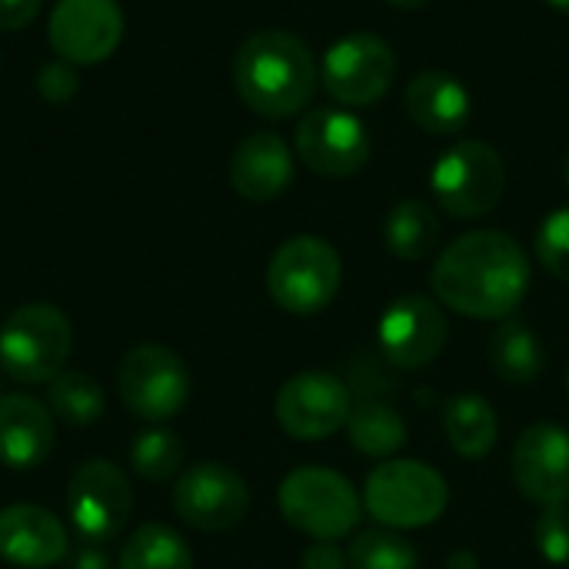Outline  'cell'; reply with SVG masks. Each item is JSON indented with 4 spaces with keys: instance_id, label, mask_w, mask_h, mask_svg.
Returning <instances> with one entry per match:
<instances>
[{
    "instance_id": "cell-29",
    "label": "cell",
    "mask_w": 569,
    "mask_h": 569,
    "mask_svg": "<svg viewBox=\"0 0 569 569\" xmlns=\"http://www.w3.org/2000/svg\"><path fill=\"white\" fill-rule=\"evenodd\" d=\"M537 260L557 280H569V207H557L537 230Z\"/></svg>"
},
{
    "instance_id": "cell-25",
    "label": "cell",
    "mask_w": 569,
    "mask_h": 569,
    "mask_svg": "<svg viewBox=\"0 0 569 569\" xmlns=\"http://www.w3.org/2000/svg\"><path fill=\"white\" fill-rule=\"evenodd\" d=\"M343 430H347V440H350L353 450H360L363 457H377V460L393 457L407 443V423L387 403H360V407H353Z\"/></svg>"
},
{
    "instance_id": "cell-4",
    "label": "cell",
    "mask_w": 569,
    "mask_h": 569,
    "mask_svg": "<svg viewBox=\"0 0 569 569\" xmlns=\"http://www.w3.org/2000/svg\"><path fill=\"white\" fill-rule=\"evenodd\" d=\"M447 480L423 460H387L363 483L367 513L393 530H420L443 517Z\"/></svg>"
},
{
    "instance_id": "cell-11",
    "label": "cell",
    "mask_w": 569,
    "mask_h": 569,
    "mask_svg": "<svg viewBox=\"0 0 569 569\" xmlns=\"http://www.w3.org/2000/svg\"><path fill=\"white\" fill-rule=\"evenodd\" d=\"M297 157L320 177H350L370 160L367 123L347 107H313L297 123Z\"/></svg>"
},
{
    "instance_id": "cell-26",
    "label": "cell",
    "mask_w": 569,
    "mask_h": 569,
    "mask_svg": "<svg viewBox=\"0 0 569 569\" xmlns=\"http://www.w3.org/2000/svg\"><path fill=\"white\" fill-rule=\"evenodd\" d=\"M50 413L67 427H87L103 413V390L90 373L63 370L50 383Z\"/></svg>"
},
{
    "instance_id": "cell-28",
    "label": "cell",
    "mask_w": 569,
    "mask_h": 569,
    "mask_svg": "<svg viewBox=\"0 0 569 569\" xmlns=\"http://www.w3.org/2000/svg\"><path fill=\"white\" fill-rule=\"evenodd\" d=\"M130 467L143 480H150V483L170 480L183 467V443H180V437L170 433V430H160V427L137 433L133 443H130Z\"/></svg>"
},
{
    "instance_id": "cell-36",
    "label": "cell",
    "mask_w": 569,
    "mask_h": 569,
    "mask_svg": "<svg viewBox=\"0 0 569 569\" xmlns=\"http://www.w3.org/2000/svg\"><path fill=\"white\" fill-rule=\"evenodd\" d=\"M387 3H393V7H400V10H420V7H427L430 0H387Z\"/></svg>"
},
{
    "instance_id": "cell-18",
    "label": "cell",
    "mask_w": 569,
    "mask_h": 569,
    "mask_svg": "<svg viewBox=\"0 0 569 569\" xmlns=\"http://www.w3.org/2000/svg\"><path fill=\"white\" fill-rule=\"evenodd\" d=\"M230 183L243 200H277L293 183V153L273 130H257L230 157Z\"/></svg>"
},
{
    "instance_id": "cell-12",
    "label": "cell",
    "mask_w": 569,
    "mask_h": 569,
    "mask_svg": "<svg viewBox=\"0 0 569 569\" xmlns=\"http://www.w3.org/2000/svg\"><path fill=\"white\" fill-rule=\"evenodd\" d=\"M353 410L350 387L323 370H303L290 377L273 403L277 423L293 440H327L330 433L343 430Z\"/></svg>"
},
{
    "instance_id": "cell-22",
    "label": "cell",
    "mask_w": 569,
    "mask_h": 569,
    "mask_svg": "<svg viewBox=\"0 0 569 569\" xmlns=\"http://www.w3.org/2000/svg\"><path fill=\"white\" fill-rule=\"evenodd\" d=\"M443 433L453 447L457 457L463 460H483L493 447H497V410L490 400H483L480 393H457L443 403Z\"/></svg>"
},
{
    "instance_id": "cell-20",
    "label": "cell",
    "mask_w": 569,
    "mask_h": 569,
    "mask_svg": "<svg viewBox=\"0 0 569 569\" xmlns=\"http://www.w3.org/2000/svg\"><path fill=\"white\" fill-rule=\"evenodd\" d=\"M403 107L410 120L433 133V137H453L470 123V90L447 70H420L410 77L403 90Z\"/></svg>"
},
{
    "instance_id": "cell-31",
    "label": "cell",
    "mask_w": 569,
    "mask_h": 569,
    "mask_svg": "<svg viewBox=\"0 0 569 569\" xmlns=\"http://www.w3.org/2000/svg\"><path fill=\"white\" fill-rule=\"evenodd\" d=\"M80 90V77H77V67L67 63V60H50L37 70V93L53 103V107H63L77 97Z\"/></svg>"
},
{
    "instance_id": "cell-7",
    "label": "cell",
    "mask_w": 569,
    "mask_h": 569,
    "mask_svg": "<svg viewBox=\"0 0 569 569\" xmlns=\"http://www.w3.org/2000/svg\"><path fill=\"white\" fill-rule=\"evenodd\" d=\"M430 187L440 210L457 220H477L500 203L507 167L497 147L483 140H460L437 157L430 170Z\"/></svg>"
},
{
    "instance_id": "cell-13",
    "label": "cell",
    "mask_w": 569,
    "mask_h": 569,
    "mask_svg": "<svg viewBox=\"0 0 569 569\" xmlns=\"http://www.w3.org/2000/svg\"><path fill=\"white\" fill-rule=\"evenodd\" d=\"M67 513L83 543H110L133 513L127 477L110 460H87L67 487Z\"/></svg>"
},
{
    "instance_id": "cell-9",
    "label": "cell",
    "mask_w": 569,
    "mask_h": 569,
    "mask_svg": "<svg viewBox=\"0 0 569 569\" xmlns=\"http://www.w3.org/2000/svg\"><path fill=\"white\" fill-rule=\"evenodd\" d=\"M117 390L123 407L150 423L177 417L190 400V370L187 363L160 343L133 347L117 370Z\"/></svg>"
},
{
    "instance_id": "cell-8",
    "label": "cell",
    "mask_w": 569,
    "mask_h": 569,
    "mask_svg": "<svg viewBox=\"0 0 569 569\" xmlns=\"http://www.w3.org/2000/svg\"><path fill=\"white\" fill-rule=\"evenodd\" d=\"M393 77H397L393 47L367 30L340 37L337 43H330V50L320 60V80L327 93L347 110L373 107L393 87Z\"/></svg>"
},
{
    "instance_id": "cell-34",
    "label": "cell",
    "mask_w": 569,
    "mask_h": 569,
    "mask_svg": "<svg viewBox=\"0 0 569 569\" xmlns=\"http://www.w3.org/2000/svg\"><path fill=\"white\" fill-rule=\"evenodd\" d=\"M70 569H113L110 567V553L103 543H80L73 560H70Z\"/></svg>"
},
{
    "instance_id": "cell-23",
    "label": "cell",
    "mask_w": 569,
    "mask_h": 569,
    "mask_svg": "<svg viewBox=\"0 0 569 569\" xmlns=\"http://www.w3.org/2000/svg\"><path fill=\"white\" fill-rule=\"evenodd\" d=\"M383 243L400 260H423L440 243V217L427 200H400L383 220Z\"/></svg>"
},
{
    "instance_id": "cell-17",
    "label": "cell",
    "mask_w": 569,
    "mask_h": 569,
    "mask_svg": "<svg viewBox=\"0 0 569 569\" xmlns=\"http://www.w3.org/2000/svg\"><path fill=\"white\" fill-rule=\"evenodd\" d=\"M70 550V537L63 523L37 507L13 503L0 510V560L17 569L57 567Z\"/></svg>"
},
{
    "instance_id": "cell-27",
    "label": "cell",
    "mask_w": 569,
    "mask_h": 569,
    "mask_svg": "<svg viewBox=\"0 0 569 569\" xmlns=\"http://www.w3.org/2000/svg\"><path fill=\"white\" fill-rule=\"evenodd\" d=\"M350 569H417V550L390 530H363L347 547Z\"/></svg>"
},
{
    "instance_id": "cell-33",
    "label": "cell",
    "mask_w": 569,
    "mask_h": 569,
    "mask_svg": "<svg viewBox=\"0 0 569 569\" xmlns=\"http://www.w3.org/2000/svg\"><path fill=\"white\" fill-rule=\"evenodd\" d=\"M43 0H0V30H23L37 20Z\"/></svg>"
},
{
    "instance_id": "cell-21",
    "label": "cell",
    "mask_w": 569,
    "mask_h": 569,
    "mask_svg": "<svg viewBox=\"0 0 569 569\" xmlns=\"http://www.w3.org/2000/svg\"><path fill=\"white\" fill-rule=\"evenodd\" d=\"M487 360H490V370L510 383V387H527L533 383L543 367H547V350H543V340L537 337V330L523 320H503L490 343H487Z\"/></svg>"
},
{
    "instance_id": "cell-35",
    "label": "cell",
    "mask_w": 569,
    "mask_h": 569,
    "mask_svg": "<svg viewBox=\"0 0 569 569\" xmlns=\"http://www.w3.org/2000/svg\"><path fill=\"white\" fill-rule=\"evenodd\" d=\"M447 569H477V557L473 553H453Z\"/></svg>"
},
{
    "instance_id": "cell-10",
    "label": "cell",
    "mask_w": 569,
    "mask_h": 569,
    "mask_svg": "<svg viewBox=\"0 0 569 569\" xmlns=\"http://www.w3.org/2000/svg\"><path fill=\"white\" fill-rule=\"evenodd\" d=\"M173 510L187 527L200 533H223L243 523L250 510V487L227 463L203 460L187 467L177 480Z\"/></svg>"
},
{
    "instance_id": "cell-2",
    "label": "cell",
    "mask_w": 569,
    "mask_h": 569,
    "mask_svg": "<svg viewBox=\"0 0 569 569\" xmlns=\"http://www.w3.org/2000/svg\"><path fill=\"white\" fill-rule=\"evenodd\" d=\"M320 83V67L310 47L290 30H257L233 57V87L240 100L267 117L283 120L300 113Z\"/></svg>"
},
{
    "instance_id": "cell-30",
    "label": "cell",
    "mask_w": 569,
    "mask_h": 569,
    "mask_svg": "<svg viewBox=\"0 0 569 569\" xmlns=\"http://www.w3.org/2000/svg\"><path fill=\"white\" fill-rule=\"evenodd\" d=\"M533 540H537V550L553 567H569V503L543 507V513L533 527Z\"/></svg>"
},
{
    "instance_id": "cell-16",
    "label": "cell",
    "mask_w": 569,
    "mask_h": 569,
    "mask_svg": "<svg viewBox=\"0 0 569 569\" xmlns=\"http://www.w3.org/2000/svg\"><path fill=\"white\" fill-rule=\"evenodd\" d=\"M513 480L540 507L569 503V430L557 423L527 427L513 447Z\"/></svg>"
},
{
    "instance_id": "cell-32",
    "label": "cell",
    "mask_w": 569,
    "mask_h": 569,
    "mask_svg": "<svg viewBox=\"0 0 569 569\" xmlns=\"http://www.w3.org/2000/svg\"><path fill=\"white\" fill-rule=\"evenodd\" d=\"M300 569H350L347 550H340L333 540H317L303 550Z\"/></svg>"
},
{
    "instance_id": "cell-15",
    "label": "cell",
    "mask_w": 569,
    "mask_h": 569,
    "mask_svg": "<svg viewBox=\"0 0 569 569\" xmlns=\"http://www.w3.org/2000/svg\"><path fill=\"white\" fill-rule=\"evenodd\" d=\"M447 317L437 307V300L423 297V293H407L397 297L377 327L380 337V353L400 367V370H423L430 367L443 347H447Z\"/></svg>"
},
{
    "instance_id": "cell-5",
    "label": "cell",
    "mask_w": 569,
    "mask_h": 569,
    "mask_svg": "<svg viewBox=\"0 0 569 569\" xmlns=\"http://www.w3.org/2000/svg\"><path fill=\"white\" fill-rule=\"evenodd\" d=\"M283 520L313 540H343L360 523V497L347 477L327 467H300L287 473L277 493Z\"/></svg>"
},
{
    "instance_id": "cell-19",
    "label": "cell",
    "mask_w": 569,
    "mask_h": 569,
    "mask_svg": "<svg viewBox=\"0 0 569 569\" xmlns=\"http://www.w3.org/2000/svg\"><path fill=\"white\" fill-rule=\"evenodd\" d=\"M53 450V413L27 393L0 397V463L37 470Z\"/></svg>"
},
{
    "instance_id": "cell-14",
    "label": "cell",
    "mask_w": 569,
    "mask_h": 569,
    "mask_svg": "<svg viewBox=\"0 0 569 569\" xmlns=\"http://www.w3.org/2000/svg\"><path fill=\"white\" fill-rule=\"evenodd\" d=\"M47 40L57 60L73 67L103 63L123 40V10L117 0H57Z\"/></svg>"
},
{
    "instance_id": "cell-1",
    "label": "cell",
    "mask_w": 569,
    "mask_h": 569,
    "mask_svg": "<svg viewBox=\"0 0 569 569\" xmlns=\"http://www.w3.org/2000/svg\"><path fill=\"white\" fill-rule=\"evenodd\" d=\"M533 280L523 247L500 230L457 237L433 263L430 283L443 307L473 320H507Z\"/></svg>"
},
{
    "instance_id": "cell-38",
    "label": "cell",
    "mask_w": 569,
    "mask_h": 569,
    "mask_svg": "<svg viewBox=\"0 0 569 569\" xmlns=\"http://www.w3.org/2000/svg\"><path fill=\"white\" fill-rule=\"evenodd\" d=\"M567 187H569V157H567Z\"/></svg>"
},
{
    "instance_id": "cell-37",
    "label": "cell",
    "mask_w": 569,
    "mask_h": 569,
    "mask_svg": "<svg viewBox=\"0 0 569 569\" xmlns=\"http://www.w3.org/2000/svg\"><path fill=\"white\" fill-rule=\"evenodd\" d=\"M550 7H557V10H563V13H569V0H547Z\"/></svg>"
},
{
    "instance_id": "cell-24",
    "label": "cell",
    "mask_w": 569,
    "mask_h": 569,
    "mask_svg": "<svg viewBox=\"0 0 569 569\" xmlns=\"http://www.w3.org/2000/svg\"><path fill=\"white\" fill-rule=\"evenodd\" d=\"M117 569H193V553L173 527L143 523L123 543Z\"/></svg>"
},
{
    "instance_id": "cell-3",
    "label": "cell",
    "mask_w": 569,
    "mask_h": 569,
    "mask_svg": "<svg viewBox=\"0 0 569 569\" xmlns=\"http://www.w3.org/2000/svg\"><path fill=\"white\" fill-rule=\"evenodd\" d=\"M73 347L70 320L53 303H23L0 327V367L17 383H50Z\"/></svg>"
},
{
    "instance_id": "cell-39",
    "label": "cell",
    "mask_w": 569,
    "mask_h": 569,
    "mask_svg": "<svg viewBox=\"0 0 569 569\" xmlns=\"http://www.w3.org/2000/svg\"><path fill=\"white\" fill-rule=\"evenodd\" d=\"M567 393H569V373H567Z\"/></svg>"
},
{
    "instance_id": "cell-6",
    "label": "cell",
    "mask_w": 569,
    "mask_h": 569,
    "mask_svg": "<svg viewBox=\"0 0 569 569\" xmlns=\"http://www.w3.org/2000/svg\"><path fill=\"white\" fill-rule=\"evenodd\" d=\"M343 280L340 253L320 237H290L267 267L270 300L297 317L320 313L333 303Z\"/></svg>"
}]
</instances>
